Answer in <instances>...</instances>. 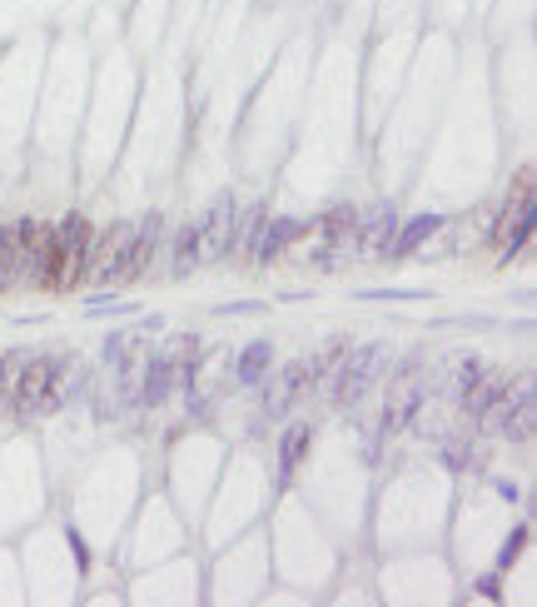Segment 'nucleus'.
<instances>
[{"mask_svg":"<svg viewBox=\"0 0 537 607\" xmlns=\"http://www.w3.org/2000/svg\"><path fill=\"white\" fill-rule=\"evenodd\" d=\"M507 388H513V378H507V374H483V378H477L473 388H467L463 398H457V404H463V414H467V418H473V423H477V418H483L487 408H493L497 398L507 394Z\"/></svg>","mask_w":537,"mask_h":607,"instance_id":"15","label":"nucleus"},{"mask_svg":"<svg viewBox=\"0 0 537 607\" xmlns=\"http://www.w3.org/2000/svg\"><path fill=\"white\" fill-rule=\"evenodd\" d=\"M264 308H268L264 299H229V304H219L214 314L219 318H249V314H264Z\"/></svg>","mask_w":537,"mask_h":607,"instance_id":"25","label":"nucleus"},{"mask_svg":"<svg viewBox=\"0 0 537 607\" xmlns=\"http://www.w3.org/2000/svg\"><path fill=\"white\" fill-rule=\"evenodd\" d=\"M393 234H398L393 199H373V205L358 214L354 234H348V249H354V254H388V249H393Z\"/></svg>","mask_w":537,"mask_h":607,"instance_id":"6","label":"nucleus"},{"mask_svg":"<svg viewBox=\"0 0 537 607\" xmlns=\"http://www.w3.org/2000/svg\"><path fill=\"white\" fill-rule=\"evenodd\" d=\"M438 458H443L453 473H467V468H473V443H463V438H443V443H438Z\"/></svg>","mask_w":537,"mask_h":607,"instance_id":"21","label":"nucleus"},{"mask_svg":"<svg viewBox=\"0 0 537 607\" xmlns=\"http://www.w3.org/2000/svg\"><path fill=\"white\" fill-rule=\"evenodd\" d=\"M493 488H497V493H503V498H513V503H517V498H523V493H517V483H507V478H493Z\"/></svg>","mask_w":537,"mask_h":607,"instance_id":"30","label":"nucleus"},{"mask_svg":"<svg viewBox=\"0 0 537 607\" xmlns=\"http://www.w3.org/2000/svg\"><path fill=\"white\" fill-rule=\"evenodd\" d=\"M308 443H314V428L308 423H288L284 438H278V483H288L298 468V458L308 453Z\"/></svg>","mask_w":537,"mask_h":607,"instance_id":"16","label":"nucleus"},{"mask_svg":"<svg viewBox=\"0 0 537 607\" xmlns=\"http://www.w3.org/2000/svg\"><path fill=\"white\" fill-rule=\"evenodd\" d=\"M358 299L364 304H423V299H433V289H358Z\"/></svg>","mask_w":537,"mask_h":607,"instance_id":"19","label":"nucleus"},{"mask_svg":"<svg viewBox=\"0 0 537 607\" xmlns=\"http://www.w3.org/2000/svg\"><path fill=\"white\" fill-rule=\"evenodd\" d=\"M15 284V234H10V224L0 229V294Z\"/></svg>","mask_w":537,"mask_h":607,"instance_id":"22","label":"nucleus"},{"mask_svg":"<svg viewBox=\"0 0 537 607\" xmlns=\"http://www.w3.org/2000/svg\"><path fill=\"white\" fill-rule=\"evenodd\" d=\"M10 408L15 418H45L60 404H70V358L40 354V358H20V374L10 384Z\"/></svg>","mask_w":537,"mask_h":607,"instance_id":"1","label":"nucleus"},{"mask_svg":"<svg viewBox=\"0 0 537 607\" xmlns=\"http://www.w3.org/2000/svg\"><path fill=\"white\" fill-rule=\"evenodd\" d=\"M473 587H477V597H487V603H497V597H503V583H497V573H483Z\"/></svg>","mask_w":537,"mask_h":607,"instance_id":"29","label":"nucleus"},{"mask_svg":"<svg viewBox=\"0 0 537 607\" xmlns=\"http://www.w3.org/2000/svg\"><path fill=\"white\" fill-rule=\"evenodd\" d=\"M533 219H537L533 169H523V185H517L513 195H507L503 214H497V224H493V239H497V259H503V264H513V259L527 249V239H533Z\"/></svg>","mask_w":537,"mask_h":607,"instance_id":"3","label":"nucleus"},{"mask_svg":"<svg viewBox=\"0 0 537 607\" xmlns=\"http://www.w3.org/2000/svg\"><path fill=\"white\" fill-rule=\"evenodd\" d=\"M90 229L85 214H65L55 229H50V259H45V279L40 289H75L85 284V264H90Z\"/></svg>","mask_w":537,"mask_h":607,"instance_id":"2","label":"nucleus"},{"mask_svg":"<svg viewBox=\"0 0 537 607\" xmlns=\"http://www.w3.org/2000/svg\"><path fill=\"white\" fill-rule=\"evenodd\" d=\"M448 219L443 214H413L408 224H398V234H393V249H388V259H403V254H413V249H423L428 239L443 229Z\"/></svg>","mask_w":537,"mask_h":607,"instance_id":"14","label":"nucleus"},{"mask_svg":"<svg viewBox=\"0 0 537 607\" xmlns=\"http://www.w3.org/2000/svg\"><path fill=\"white\" fill-rule=\"evenodd\" d=\"M354 224H358V209L348 205V199H338V205H328L324 214H318V224H314V229L328 239V244H348Z\"/></svg>","mask_w":537,"mask_h":607,"instance_id":"17","label":"nucleus"},{"mask_svg":"<svg viewBox=\"0 0 537 607\" xmlns=\"http://www.w3.org/2000/svg\"><path fill=\"white\" fill-rule=\"evenodd\" d=\"M159 244H165V214L149 209L145 219L135 224V239H129V269H125V284H145L149 279V264H155Z\"/></svg>","mask_w":537,"mask_h":607,"instance_id":"8","label":"nucleus"},{"mask_svg":"<svg viewBox=\"0 0 537 607\" xmlns=\"http://www.w3.org/2000/svg\"><path fill=\"white\" fill-rule=\"evenodd\" d=\"M268 364H274V344H268V338H254V344L239 348L229 368H234V384L239 388H254V384H264Z\"/></svg>","mask_w":537,"mask_h":607,"instance_id":"12","label":"nucleus"},{"mask_svg":"<svg viewBox=\"0 0 537 607\" xmlns=\"http://www.w3.org/2000/svg\"><path fill=\"white\" fill-rule=\"evenodd\" d=\"M383 348L388 344H358L354 354L344 358V368H338V378H334V398L344 408H354L358 398L373 388V374H378V364H383Z\"/></svg>","mask_w":537,"mask_h":607,"instance_id":"7","label":"nucleus"},{"mask_svg":"<svg viewBox=\"0 0 537 607\" xmlns=\"http://www.w3.org/2000/svg\"><path fill=\"white\" fill-rule=\"evenodd\" d=\"M175 388V354H149L145 358V384H139V404L159 408Z\"/></svg>","mask_w":537,"mask_h":607,"instance_id":"13","label":"nucleus"},{"mask_svg":"<svg viewBox=\"0 0 537 607\" xmlns=\"http://www.w3.org/2000/svg\"><path fill=\"white\" fill-rule=\"evenodd\" d=\"M194 264H204V229H199V219H185V224L175 229L169 274H175V279H189V274H194Z\"/></svg>","mask_w":537,"mask_h":607,"instance_id":"11","label":"nucleus"},{"mask_svg":"<svg viewBox=\"0 0 537 607\" xmlns=\"http://www.w3.org/2000/svg\"><path fill=\"white\" fill-rule=\"evenodd\" d=\"M298 234H308V224L304 219H294V214H274V219H264V229H259V244H254V264H268V259H278L288 244H294Z\"/></svg>","mask_w":537,"mask_h":607,"instance_id":"10","label":"nucleus"},{"mask_svg":"<svg viewBox=\"0 0 537 607\" xmlns=\"http://www.w3.org/2000/svg\"><path fill=\"white\" fill-rule=\"evenodd\" d=\"M129 239H135V224H129V219H115L109 229H95L85 274H95L99 284L119 289L125 284V269H129Z\"/></svg>","mask_w":537,"mask_h":607,"instance_id":"4","label":"nucleus"},{"mask_svg":"<svg viewBox=\"0 0 537 607\" xmlns=\"http://www.w3.org/2000/svg\"><path fill=\"white\" fill-rule=\"evenodd\" d=\"M418 368H423V354H408L403 364L388 368V388H403V378H408V374H418Z\"/></svg>","mask_w":537,"mask_h":607,"instance_id":"26","label":"nucleus"},{"mask_svg":"<svg viewBox=\"0 0 537 607\" xmlns=\"http://www.w3.org/2000/svg\"><path fill=\"white\" fill-rule=\"evenodd\" d=\"M483 374H487V368H483V358H463V364H457V378H453V398H463L467 388H473Z\"/></svg>","mask_w":537,"mask_h":607,"instance_id":"24","label":"nucleus"},{"mask_svg":"<svg viewBox=\"0 0 537 607\" xmlns=\"http://www.w3.org/2000/svg\"><path fill=\"white\" fill-rule=\"evenodd\" d=\"M20 374V354H0V398L10 394V384H15Z\"/></svg>","mask_w":537,"mask_h":607,"instance_id":"27","label":"nucleus"},{"mask_svg":"<svg viewBox=\"0 0 537 607\" xmlns=\"http://www.w3.org/2000/svg\"><path fill=\"white\" fill-rule=\"evenodd\" d=\"M234 224H239V199L219 195L214 205H209V214L199 219V229H204V259H229L234 254Z\"/></svg>","mask_w":537,"mask_h":607,"instance_id":"9","label":"nucleus"},{"mask_svg":"<svg viewBox=\"0 0 537 607\" xmlns=\"http://www.w3.org/2000/svg\"><path fill=\"white\" fill-rule=\"evenodd\" d=\"M65 537H70V547H75V567H80V573H90V547H85V537H80V527L70 523Z\"/></svg>","mask_w":537,"mask_h":607,"instance_id":"28","label":"nucleus"},{"mask_svg":"<svg viewBox=\"0 0 537 607\" xmlns=\"http://www.w3.org/2000/svg\"><path fill=\"white\" fill-rule=\"evenodd\" d=\"M99 358H105L109 368H129V334H109L105 344H99Z\"/></svg>","mask_w":537,"mask_h":607,"instance_id":"23","label":"nucleus"},{"mask_svg":"<svg viewBox=\"0 0 537 607\" xmlns=\"http://www.w3.org/2000/svg\"><path fill=\"white\" fill-rule=\"evenodd\" d=\"M264 219H268V205H249V209H239V224H234V254H254Z\"/></svg>","mask_w":537,"mask_h":607,"instance_id":"18","label":"nucleus"},{"mask_svg":"<svg viewBox=\"0 0 537 607\" xmlns=\"http://www.w3.org/2000/svg\"><path fill=\"white\" fill-rule=\"evenodd\" d=\"M527 537H533V523H517L513 533L503 537V547H497V573H503V567H513L517 557H523V547H527Z\"/></svg>","mask_w":537,"mask_h":607,"instance_id":"20","label":"nucleus"},{"mask_svg":"<svg viewBox=\"0 0 537 607\" xmlns=\"http://www.w3.org/2000/svg\"><path fill=\"white\" fill-rule=\"evenodd\" d=\"M15 284H40L45 279V259H50V224L40 219H15Z\"/></svg>","mask_w":537,"mask_h":607,"instance_id":"5","label":"nucleus"}]
</instances>
